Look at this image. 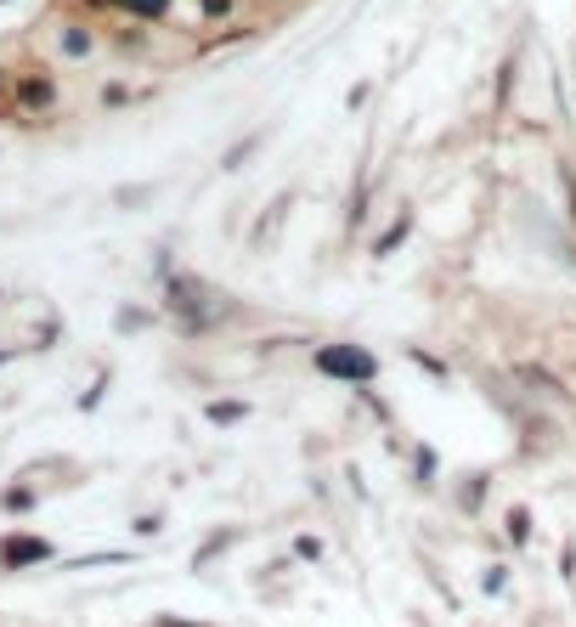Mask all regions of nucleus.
<instances>
[{
	"label": "nucleus",
	"mask_w": 576,
	"mask_h": 627,
	"mask_svg": "<svg viewBox=\"0 0 576 627\" xmlns=\"http://www.w3.org/2000/svg\"><path fill=\"white\" fill-rule=\"evenodd\" d=\"M79 12H114V0H79Z\"/></svg>",
	"instance_id": "c85d7f7f"
},
{
	"label": "nucleus",
	"mask_w": 576,
	"mask_h": 627,
	"mask_svg": "<svg viewBox=\"0 0 576 627\" xmlns=\"http://www.w3.org/2000/svg\"><path fill=\"white\" fill-rule=\"evenodd\" d=\"M204 418H210L215 429H232V424L255 418V402H244V396H215V402H204Z\"/></svg>",
	"instance_id": "9b49d317"
},
{
	"label": "nucleus",
	"mask_w": 576,
	"mask_h": 627,
	"mask_svg": "<svg viewBox=\"0 0 576 627\" xmlns=\"http://www.w3.org/2000/svg\"><path fill=\"white\" fill-rule=\"evenodd\" d=\"M407 469H413V487H436V475H441V458L429 442H407Z\"/></svg>",
	"instance_id": "f8f14e48"
},
{
	"label": "nucleus",
	"mask_w": 576,
	"mask_h": 627,
	"mask_svg": "<svg viewBox=\"0 0 576 627\" xmlns=\"http://www.w3.org/2000/svg\"><path fill=\"white\" fill-rule=\"evenodd\" d=\"M532 538H537L532 503H509L503 509V554H525V549H532Z\"/></svg>",
	"instance_id": "1a4fd4ad"
},
{
	"label": "nucleus",
	"mask_w": 576,
	"mask_h": 627,
	"mask_svg": "<svg viewBox=\"0 0 576 627\" xmlns=\"http://www.w3.org/2000/svg\"><path fill=\"white\" fill-rule=\"evenodd\" d=\"M148 199H153V187H119V192H114V204H119V210H141Z\"/></svg>",
	"instance_id": "4be33fe9"
},
{
	"label": "nucleus",
	"mask_w": 576,
	"mask_h": 627,
	"mask_svg": "<svg viewBox=\"0 0 576 627\" xmlns=\"http://www.w3.org/2000/svg\"><path fill=\"white\" fill-rule=\"evenodd\" d=\"M559 576H565V588H576V538L559 543Z\"/></svg>",
	"instance_id": "393cba45"
},
{
	"label": "nucleus",
	"mask_w": 576,
	"mask_h": 627,
	"mask_svg": "<svg viewBox=\"0 0 576 627\" xmlns=\"http://www.w3.org/2000/svg\"><path fill=\"white\" fill-rule=\"evenodd\" d=\"M192 7H199V23H221V18H232L237 0H192Z\"/></svg>",
	"instance_id": "aec40b11"
},
{
	"label": "nucleus",
	"mask_w": 576,
	"mask_h": 627,
	"mask_svg": "<svg viewBox=\"0 0 576 627\" xmlns=\"http://www.w3.org/2000/svg\"><path fill=\"white\" fill-rule=\"evenodd\" d=\"M114 328H119V333H141V328H153V311H148V306H119Z\"/></svg>",
	"instance_id": "f3484780"
},
{
	"label": "nucleus",
	"mask_w": 576,
	"mask_h": 627,
	"mask_svg": "<svg viewBox=\"0 0 576 627\" xmlns=\"http://www.w3.org/2000/svg\"><path fill=\"white\" fill-rule=\"evenodd\" d=\"M311 373L322 379H340V384H373L378 379V357L367 346H351V340H333V346H317L311 351Z\"/></svg>",
	"instance_id": "7ed1b4c3"
},
{
	"label": "nucleus",
	"mask_w": 576,
	"mask_h": 627,
	"mask_svg": "<svg viewBox=\"0 0 576 627\" xmlns=\"http://www.w3.org/2000/svg\"><path fill=\"white\" fill-rule=\"evenodd\" d=\"M45 40H52V52H57L63 63H90L96 45H103V34L90 29V18H57Z\"/></svg>",
	"instance_id": "20e7f679"
},
{
	"label": "nucleus",
	"mask_w": 576,
	"mask_h": 627,
	"mask_svg": "<svg viewBox=\"0 0 576 627\" xmlns=\"http://www.w3.org/2000/svg\"><path fill=\"white\" fill-rule=\"evenodd\" d=\"M57 549L45 543V538H0V571H34V565H45Z\"/></svg>",
	"instance_id": "0eeeda50"
},
{
	"label": "nucleus",
	"mask_w": 576,
	"mask_h": 627,
	"mask_svg": "<svg viewBox=\"0 0 576 627\" xmlns=\"http://www.w3.org/2000/svg\"><path fill=\"white\" fill-rule=\"evenodd\" d=\"M164 311L175 317V328L186 333V340H204V333H215L232 317L226 295H215L210 283L186 277V272H164Z\"/></svg>",
	"instance_id": "f257e3e1"
},
{
	"label": "nucleus",
	"mask_w": 576,
	"mask_h": 627,
	"mask_svg": "<svg viewBox=\"0 0 576 627\" xmlns=\"http://www.w3.org/2000/svg\"><path fill=\"white\" fill-rule=\"evenodd\" d=\"M114 12H119V18H130V23L159 29V23H170V18H175V0H114Z\"/></svg>",
	"instance_id": "9d476101"
},
{
	"label": "nucleus",
	"mask_w": 576,
	"mask_h": 627,
	"mask_svg": "<svg viewBox=\"0 0 576 627\" xmlns=\"http://www.w3.org/2000/svg\"><path fill=\"white\" fill-rule=\"evenodd\" d=\"M237 543H249V525H237V520H232V525H215V532H210V538L199 543V554H192V571L204 576V571H210L215 560H226V554H232Z\"/></svg>",
	"instance_id": "6e6552de"
},
{
	"label": "nucleus",
	"mask_w": 576,
	"mask_h": 627,
	"mask_svg": "<svg viewBox=\"0 0 576 627\" xmlns=\"http://www.w3.org/2000/svg\"><path fill=\"white\" fill-rule=\"evenodd\" d=\"M356 402L373 413V424H391V407H384V396H373V384H362V391H356Z\"/></svg>",
	"instance_id": "5701e85b"
},
{
	"label": "nucleus",
	"mask_w": 576,
	"mask_h": 627,
	"mask_svg": "<svg viewBox=\"0 0 576 627\" xmlns=\"http://www.w3.org/2000/svg\"><path fill=\"white\" fill-rule=\"evenodd\" d=\"M514 384H520L532 402H559V407L570 402V384H565L559 373H548L543 362H520V368H514Z\"/></svg>",
	"instance_id": "423d86ee"
},
{
	"label": "nucleus",
	"mask_w": 576,
	"mask_h": 627,
	"mask_svg": "<svg viewBox=\"0 0 576 627\" xmlns=\"http://www.w3.org/2000/svg\"><path fill=\"white\" fill-rule=\"evenodd\" d=\"M130 554H119V549H103V554H85V560H68V571H90V565H125Z\"/></svg>",
	"instance_id": "412c9836"
},
{
	"label": "nucleus",
	"mask_w": 576,
	"mask_h": 627,
	"mask_svg": "<svg viewBox=\"0 0 576 627\" xmlns=\"http://www.w3.org/2000/svg\"><path fill=\"white\" fill-rule=\"evenodd\" d=\"M63 108V85L52 68H12V114L18 119H52Z\"/></svg>",
	"instance_id": "f03ea898"
},
{
	"label": "nucleus",
	"mask_w": 576,
	"mask_h": 627,
	"mask_svg": "<svg viewBox=\"0 0 576 627\" xmlns=\"http://www.w3.org/2000/svg\"><path fill=\"white\" fill-rule=\"evenodd\" d=\"M407 232H413V210H402L391 226H384L378 237H373V261H384V255H396L402 244H407Z\"/></svg>",
	"instance_id": "ddd939ff"
},
{
	"label": "nucleus",
	"mask_w": 576,
	"mask_h": 627,
	"mask_svg": "<svg viewBox=\"0 0 576 627\" xmlns=\"http://www.w3.org/2000/svg\"><path fill=\"white\" fill-rule=\"evenodd\" d=\"M136 532H141V538H153V532H164V514H141V520H136Z\"/></svg>",
	"instance_id": "cd10ccee"
},
{
	"label": "nucleus",
	"mask_w": 576,
	"mask_h": 627,
	"mask_svg": "<svg viewBox=\"0 0 576 627\" xmlns=\"http://www.w3.org/2000/svg\"><path fill=\"white\" fill-rule=\"evenodd\" d=\"M509 588H514V576H509V565H503V560L480 571V594H487V599H503Z\"/></svg>",
	"instance_id": "2eb2a0df"
},
{
	"label": "nucleus",
	"mask_w": 576,
	"mask_h": 627,
	"mask_svg": "<svg viewBox=\"0 0 576 627\" xmlns=\"http://www.w3.org/2000/svg\"><path fill=\"white\" fill-rule=\"evenodd\" d=\"M0 509H7V514H34V509H40V487L18 480V487H7V492H0Z\"/></svg>",
	"instance_id": "4468645a"
},
{
	"label": "nucleus",
	"mask_w": 576,
	"mask_h": 627,
	"mask_svg": "<svg viewBox=\"0 0 576 627\" xmlns=\"http://www.w3.org/2000/svg\"><path fill=\"white\" fill-rule=\"evenodd\" d=\"M0 114H12V68H0Z\"/></svg>",
	"instance_id": "bb28decb"
},
{
	"label": "nucleus",
	"mask_w": 576,
	"mask_h": 627,
	"mask_svg": "<svg viewBox=\"0 0 576 627\" xmlns=\"http://www.w3.org/2000/svg\"><path fill=\"white\" fill-rule=\"evenodd\" d=\"M96 103H103V108H125V103H136V91H130L125 79H108V85H103V96H96Z\"/></svg>",
	"instance_id": "a211bd4d"
},
{
	"label": "nucleus",
	"mask_w": 576,
	"mask_h": 627,
	"mask_svg": "<svg viewBox=\"0 0 576 627\" xmlns=\"http://www.w3.org/2000/svg\"><path fill=\"white\" fill-rule=\"evenodd\" d=\"M447 498H452V509H458L463 520H480V514H487V498H492V469H463V475H452V480H447Z\"/></svg>",
	"instance_id": "39448f33"
},
{
	"label": "nucleus",
	"mask_w": 576,
	"mask_h": 627,
	"mask_svg": "<svg viewBox=\"0 0 576 627\" xmlns=\"http://www.w3.org/2000/svg\"><path fill=\"white\" fill-rule=\"evenodd\" d=\"M407 357H413V362H418V368H424L429 379H447V362H441V357H429L424 346H407Z\"/></svg>",
	"instance_id": "b1692460"
},
{
	"label": "nucleus",
	"mask_w": 576,
	"mask_h": 627,
	"mask_svg": "<svg viewBox=\"0 0 576 627\" xmlns=\"http://www.w3.org/2000/svg\"><path fill=\"white\" fill-rule=\"evenodd\" d=\"M537 621H543V627H559V616H548V610H543V616H537Z\"/></svg>",
	"instance_id": "c756f323"
},
{
	"label": "nucleus",
	"mask_w": 576,
	"mask_h": 627,
	"mask_svg": "<svg viewBox=\"0 0 576 627\" xmlns=\"http://www.w3.org/2000/svg\"><path fill=\"white\" fill-rule=\"evenodd\" d=\"M0 362H12V351H0Z\"/></svg>",
	"instance_id": "7c9ffc66"
},
{
	"label": "nucleus",
	"mask_w": 576,
	"mask_h": 627,
	"mask_svg": "<svg viewBox=\"0 0 576 627\" xmlns=\"http://www.w3.org/2000/svg\"><path fill=\"white\" fill-rule=\"evenodd\" d=\"M148 627H215V621H199V616H170V610H164V616H153Z\"/></svg>",
	"instance_id": "a878e982"
},
{
	"label": "nucleus",
	"mask_w": 576,
	"mask_h": 627,
	"mask_svg": "<svg viewBox=\"0 0 576 627\" xmlns=\"http://www.w3.org/2000/svg\"><path fill=\"white\" fill-rule=\"evenodd\" d=\"M288 554H295V560H300V565H317V560H322V554H328V543H322V538H317V532H300V538H295V543H288Z\"/></svg>",
	"instance_id": "dca6fc26"
},
{
	"label": "nucleus",
	"mask_w": 576,
	"mask_h": 627,
	"mask_svg": "<svg viewBox=\"0 0 576 627\" xmlns=\"http://www.w3.org/2000/svg\"><path fill=\"white\" fill-rule=\"evenodd\" d=\"M255 148H260V130H255V136H244V141H237V148H232V153L221 159V170H244V159H249Z\"/></svg>",
	"instance_id": "6ab92c4d"
}]
</instances>
